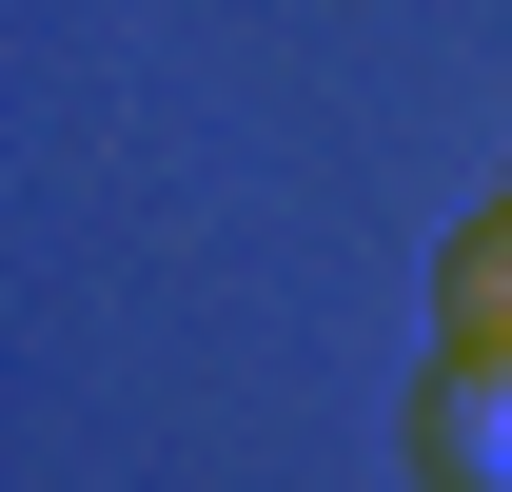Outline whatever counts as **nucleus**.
Returning a JSON list of instances; mask_svg holds the SVG:
<instances>
[{
	"instance_id": "f257e3e1",
	"label": "nucleus",
	"mask_w": 512,
	"mask_h": 492,
	"mask_svg": "<svg viewBox=\"0 0 512 492\" xmlns=\"http://www.w3.org/2000/svg\"><path fill=\"white\" fill-rule=\"evenodd\" d=\"M414 473H434V492H512V355H434V394H414Z\"/></svg>"
},
{
	"instance_id": "f03ea898",
	"label": "nucleus",
	"mask_w": 512,
	"mask_h": 492,
	"mask_svg": "<svg viewBox=\"0 0 512 492\" xmlns=\"http://www.w3.org/2000/svg\"><path fill=\"white\" fill-rule=\"evenodd\" d=\"M434 315H453V355H512V197L434 256Z\"/></svg>"
}]
</instances>
